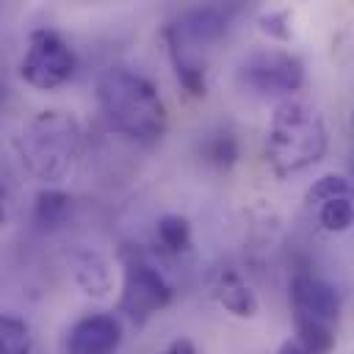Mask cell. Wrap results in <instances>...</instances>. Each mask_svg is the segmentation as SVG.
I'll use <instances>...</instances> for the list:
<instances>
[{
    "label": "cell",
    "instance_id": "cell-12",
    "mask_svg": "<svg viewBox=\"0 0 354 354\" xmlns=\"http://www.w3.org/2000/svg\"><path fill=\"white\" fill-rule=\"evenodd\" d=\"M75 282L88 296H105L113 285L111 263L97 252H80L75 257Z\"/></svg>",
    "mask_w": 354,
    "mask_h": 354
},
{
    "label": "cell",
    "instance_id": "cell-21",
    "mask_svg": "<svg viewBox=\"0 0 354 354\" xmlns=\"http://www.w3.org/2000/svg\"><path fill=\"white\" fill-rule=\"evenodd\" d=\"M160 354H196V351H194V343H191L188 337H177V340H171Z\"/></svg>",
    "mask_w": 354,
    "mask_h": 354
},
{
    "label": "cell",
    "instance_id": "cell-8",
    "mask_svg": "<svg viewBox=\"0 0 354 354\" xmlns=\"http://www.w3.org/2000/svg\"><path fill=\"white\" fill-rule=\"evenodd\" d=\"M290 304H293V315H304V318H315L324 324L337 321L340 315V296L337 290L313 274H296L290 279Z\"/></svg>",
    "mask_w": 354,
    "mask_h": 354
},
{
    "label": "cell",
    "instance_id": "cell-9",
    "mask_svg": "<svg viewBox=\"0 0 354 354\" xmlns=\"http://www.w3.org/2000/svg\"><path fill=\"white\" fill-rule=\"evenodd\" d=\"M230 17H232L230 6H199L185 11L177 25H169V30L183 44H210L224 36Z\"/></svg>",
    "mask_w": 354,
    "mask_h": 354
},
{
    "label": "cell",
    "instance_id": "cell-19",
    "mask_svg": "<svg viewBox=\"0 0 354 354\" xmlns=\"http://www.w3.org/2000/svg\"><path fill=\"white\" fill-rule=\"evenodd\" d=\"M318 221L326 232H346L354 224V202L351 196H340L332 199L326 205L318 207Z\"/></svg>",
    "mask_w": 354,
    "mask_h": 354
},
{
    "label": "cell",
    "instance_id": "cell-16",
    "mask_svg": "<svg viewBox=\"0 0 354 354\" xmlns=\"http://www.w3.org/2000/svg\"><path fill=\"white\" fill-rule=\"evenodd\" d=\"M202 158L205 163L216 166V169H230L238 158V141L232 133H213L202 141Z\"/></svg>",
    "mask_w": 354,
    "mask_h": 354
},
{
    "label": "cell",
    "instance_id": "cell-20",
    "mask_svg": "<svg viewBox=\"0 0 354 354\" xmlns=\"http://www.w3.org/2000/svg\"><path fill=\"white\" fill-rule=\"evenodd\" d=\"M260 30L263 33H268L271 39H277V41H288L290 39V14L285 11V8H277V11H266V14H260Z\"/></svg>",
    "mask_w": 354,
    "mask_h": 354
},
{
    "label": "cell",
    "instance_id": "cell-15",
    "mask_svg": "<svg viewBox=\"0 0 354 354\" xmlns=\"http://www.w3.org/2000/svg\"><path fill=\"white\" fill-rule=\"evenodd\" d=\"M158 241L169 249V252H185L191 249V224L185 216L177 213H166L158 218Z\"/></svg>",
    "mask_w": 354,
    "mask_h": 354
},
{
    "label": "cell",
    "instance_id": "cell-6",
    "mask_svg": "<svg viewBox=\"0 0 354 354\" xmlns=\"http://www.w3.org/2000/svg\"><path fill=\"white\" fill-rule=\"evenodd\" d=\"M171 301V288L160 277L158 268H152L138 254H124V274H122V296H119V313H124L136 326L147 324L158 310H163Z\"/></svg>",
    "mask_w": 354,
    "mask_h": 354
},
{
    "label": "cell",
    "instance_id": "cell-18",
    "mask_svg": "<svg viewBox=\"0 0 354 354\" xmlns=\"http://www.w3.org/2000/svg\"><path fill=\"white\" fill-rule=\"evenodd\" d=\"M340 196H351V183L340 174H324L307 188L304 202L310 207H321V205H326L332 199H340Z\"/></svg>",
    "mask_w": 354,
    "mask_h": 354
},
{
    "label": "cell",
    "instance_id": "cell-14",
    "mask_svg": "<svg viewBox=\"0 0 354 354\" xmlns=\"http://www.w3.org/2000/svg\"><path fill=\"white\" fill-rule=\"evenodd\" d=\"M69 207H72L69 194H64L58 188H44L36 194V221L44 227H58L66 218Z\"/></svg>",
    "mask_w": 354,
    "mask_h": 354
},
{
    "label": "cell",
    "instance_id": "cell-3",
    "mask_svg": "<svg viewBox=\"0 0 354 354\" xmlns=\"http://www.w3.org/2000/svg\"><path fill=\"white\" fill-rule=\"evenodd\" d=\"M83 147V130L69 111H39L17 136L25 169L41 183L64 180Z\"/></svg>",
    "mask_w": 354,
    "mask_h": 354
},
{
    "label": "cell",
    "instance_id": "cell-5",
    "mask_svg": "<svg viewBox=\"0 0 354 354\" xmlns=\"http://www.w3.org/2000/svg\"><path fill=\"white\" fill-rule=\"evenodd\" d=\"M19 75L39 91H53L75 75L72 47L50 28H39L28 39V50L19 61Z\"/></svg>",
    "mask_w": 354,
    "mask_h": 354
},
{
    "label": "cell",
    "instance_id": "cell-11",
    "mask_svg": "<svg viewBox=\"0 0 354 354\" xmlns=\"http://www.w3.org/2000/svg\"><path fill=\"white\" fill-rule=\"evenodd\" d=\"M166 36V44H169V55H171V66H174V75L180 80V86L191 94V97H202L207 91V83H205V66L185 50V44L166 28L163 30Z\"/></svg>",
    "mask_w": 354,
    "mask_h": 354
},
{
    "label": "cell",
    "instance_id": "cell-10",
    "mask_svg": "<svg viewBox=\"0 0 354 354\" xmlns=\"http://www.w3.org/2000/svg\"><path fill=\"white\" fill-rule=\"evenodd\" d=\"M213 296L224 310H230L238 318H252L257 313V296L254 290L235 274V271H221L213 282Z\"/></svg>",
    "mask_w": 354,
    "mask_h": 354
},
{
    "label": "cell",
    "instance_id": "cell-22",
    "mask_svg": "<svg viewBox=\"0 0 354 354\" xmlns=\"http://www.w3.org/2000/svg\"><path fill=\"white\" fill-rule=\"evenodd\" d=\"M277 354H310L299 340H285L282 346H279V351Z\"/></svg>",
    "mask_w": 354,
    "mask_h": 354
},
{
    "label": "cell",
    "instance_id": "cell-7",
    "mask_svg": "<svg viewBox=\"0 0 354 354\" xmlns=\"http://www.w3.org/2000/svg\"><path fill=\"white\" fill-rule=\"evenodd\" d=\"M119 318L108 313H91L72 324L66 335V354H119Z\"/></svg>",
    "mask_w": 354,
    "mask_h": 354
},
{
    "label": "cell",
    "instance_id": "cell-13",
    "mask_svg": "<svg viewBox=\"0 0 354 354\" xmlns=\"http://www.w3.org/2000/svg\"><path fill=\"white\" fill-rule=\"evenodd\" d=\"M293 326H296V340L310 354H329L335 348V326L332 324L304 318V315H293Z\"/></svg>",
    "mask_w": 354,
    "mask_h": 354
},
{
    "label": "cell",
    "instance_id": "cell-1",
    "mask_svg": "<svg viewBox=\"0 0 354 354\" xmlns=\"http://www.w3.org/2000/svg\"><path fill=\"white\" fill-rule=\"evenodd\" d=\"M97 100L108 122L133 141L155 144L166 133V105L158 88L133 69H108L97 83Z\"/></svg>",
    "mask_w": 354,
    "mask_h": 354
},
{
    "label": "cell",
    "instance_id": "cell-17",
    "mask_svg": "<svg viewBox=\"0 0 354 354\" xmlns=\"http://www.w3.org/2000/svg\"><path fill=\"white\" fill-rule=\"evenodd\" d=\"M0 354H30V329L22 318H0Z\"/></svg>",
    "mask_w": 354,
    "mask_h": 354
},
{
    "label": "cell",
    "instance_id": "cell-23",
    "mask_svg": "<svg viewBox=\"0 0 354 354\" xmlns=\"http://www.w3.org/2000/svg\"><path fill=\"white\" fill-rule=\"evenodd\" d=\"M351 169H354V166H351Z\"/></svg>",
    "mask_w": 354,
    "mask_h": 354
},
{
    "label": "cell",
    "instance_id": "cell-4",
    "mask_svg": "<svg viewBox=\"0 0 354 354\" xmlns=\"http://www.w3.org/2000/svg\"><path fill=\"white\" fill-rule=\"evenodd\" d=\"M238 83L254 97H285L301 88L304 64L288 50H254L241 61Z\"/></svg>",
    "mask_w": 354,
    "mask_h": 354
},
{
    "label": "cell",
    "instance_id": "cell-2",
    "mask_svg": "<svg viewBox=\"0 0 354 354\" xmlns=\"http://www.w3.org/2000/svg\"><path fill=\"white\" fill-rule=\"evenodd\" d=\"M329 136L324 116L304 100H282L266 130V160L277 177H290L313 163H318L326 152Z\"/></svg>",
    "mask_w": 354,
    "mask_h": 354
}]
</instances>
